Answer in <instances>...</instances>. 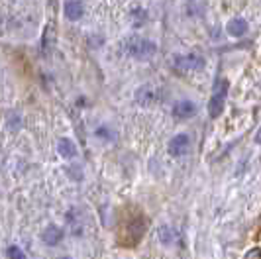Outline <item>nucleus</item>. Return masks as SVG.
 <instances>
[{
  "label": "nucleus",
  "instance_id": "nucleus-1",
  "mask_svg": "<svg viewBox=\"0 0 261 259\" xmlns=\"http://www.w3.org/2000/svg\"><path fill=\"white\" fill-rule=\"evenodd\" d=\"M122 51L126 55H130L132 59H149L157 53V45L155 41L147 38H142V36H130V38L124 39L122 43Z\"/></svg>",
  "mask_w": 261,
  "mask_h": 259
},
{
  "label": "nucleus",
  "instance_id": "nucleus-2",
  "mask_svg": "<svg viewBox=\"0 0 261 259\" xmlns=\"http://www.w3.org/2000/svg\"><path fill=\"white\" fill-rule=\"evenodd\" d=\"M226 96H228V81L224 77H220L214 83V91L208 100V116L218 118L222 114L224 104H226Z\"/></svg>",
  "mask_w": 261,
  "mask_h": 259
},
{
  "label": "nucleus",
  "instance_id": "nucleus-3",
  "mask_svg": "<svg viewBox=\"0 0 261 259\" xmlns=\"http://www.w3.org/2000/svg\"><path fill=\"white\" fill-rule=\"evenodd\" d=\"M161 98H163V92H161V89H157L155 85H144L136 91V102L145 106V108L159 104Z\"/></svg>",
  "mask_w": 261,
  "mask_h": 259
},
{
  "label": "nucleus",
  "instance_id": "nucleus-4",
  "mask_svg": "<svg viewBox=\"0 0 261 259\" xmlns=\"http://www.w3.org/2000/svg\"><path fill=\"white\" fill-rule=\"evenodd\" d=\"M173 67L181 73L187 71H196L200 67H204V57L196 55V53H189V55H175L173 57Z\"/></svg>",
  "mask_w": 261,
  "mask_h": 259
},
{
  "label": "nucleus",
  "instance_id": "nucleus-5",
  "mask_svg": "<svg viewBox=\"0 0 261 259\" xmlns=\"http://www.w3.org/2000/svg\"><path fill=\"white\" fill-rule=\"evenodd\" d=\"M191 149V138L187 134H177L169 142V156L171 157H183Z\"/></svg>",
  "mask_w": 261,
  "mask_h": 259
},
{
  "label": "nucleus",
  "instance_id": "nucleus-6",
  "mask_svg": "<svg viewBox=\"0 0 261 259\" xmlns=\"http://www.w3.org/2000/svg\"><path fill=\"white\" fill-rule=\"evenodd\" d=\"M198 112V106L193 100H179V102L173 104V116L177 120H189V118H195Z\"/></svg>",
  "mask_w": 261,
  "mask_h": 259
},
{
  "label": "nucleus",
  "instance_id": "nucleus-7",
  "mask_svg": "<svg viewBox=\"0 0 261 259\" xmlns=\"http://www.w3.org/2000/svg\"><path fill=\"white\" fill-rule=\"evenodd\" d=\"M63 10H65V16L69 20L77 22V20L83 18V14H85V4H83L81 0H67Z\"/></svg>",
  "mask_w": 261,
  "mask_h": 259
},
{
  "label": "nucleus",
  "instance_id": "nucleus-8",
  "mask_svg": "<svg viewBox=\"0 0 261 259\" xmlns=\"http://www.w3.org/2000/svg\"><path fill=\"white\" fill-rule=\"evenodd\" d=\"M41 238H43V242H45L47 246H57V244L63 240V230L51 224V226H47V228L43 230Z\"/></svg>",
  "mask_w": 261,
  "mask_h": 259
},
{
  "label": "nucleus",
  "instance_id": "nucleus-9",
  "mask_svg": "<svg viewBox=\"0 0 261 259\" xmlns=\"http://www.w3.org/2000/svg\"><path fill=\"white\" fill-rule=\"evenodd\" d=\"M228 34L232 36V38H242V36H246V32H248V22L244 20V18H234V20H230L228 22Z\"/></svg>",
  "mask_w": 261,
  "mask_h": 259
},
{
  "label": "nucleus",
  "instance_id": "nucleus-10",
  "mask_svg": "<svg viewBox=\"0 0 261 259\" xmlns=\"http://www.w3.org/2000/svg\"><path fill=\"white\" fill-rule=\"evenodd\" d=\"M59 156L65 157V159H73V157H77V145L73 143V140H69V138H61V142H59Z\"/></svg>",
  "mask_w": 261,
  "mask_h": 259
},
{
  "label": "nucleus",
  "instance_id": "nucleus-11",
  "mask_svg": "<svg viewBox=\"0 0 261 259\" xmlns=\"http://www.w3.org/2000/svg\"><path fill=\"white\" fill-rule=\"evenodd\" d=\"M159 240H161V244L171 246V244L175 242V232L171 230L169 226H161V228H159Z\"/></svg>",
  "mask_w": 261,
  "mask_h": 259
},
{
  "label": "nucleus",
  "instance_id": "nucleus-12",
  "mask_svg": "<svg viewBox=\"0 0 261 259\" xmlns=\"http://www.w3.org/2000/svg\"><path fill=\"white\" fill-rule=\"evenodd\" d=\"M6 255H8V259H26V255H24V251L20 249L18 246H10L8 249H6Z\"/></svg>",
  "mask_w": 261,
  "mask_h": 259
},
{
  "label": "nucleus",
  "instance_id": "nucleus-13",
  "mask_svg": "<svg viewBox=\"0 0 261 259\" xmlns=\"http://www.w3.org/2000/svg\"><path fill=\"white\" fill-rule=\"evenodd\" d=\"M51 39H53V32H51V28H47L45 34H43V41H41V43H43V51L51 47Z\"/></svg>",
  "mask_w": 261,
  "mask_h": 259
},
{
  "label": "nucleus",
  "instance_id": "nucleus-14",
  "mask_svg": "<svg viewBox=\"0 0 261 259\" xmlns=\"http://www.w3.org/2000/svg\"><path fill=\"white\" fill-rule=\"evenodd\" d=\"M59 259H71V257H59Z\"/></svg>",
  "mask_w": 261,
  "mask_h": 259
}]
</instances>
